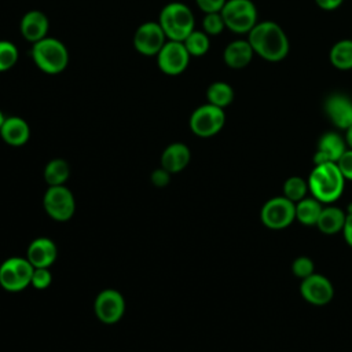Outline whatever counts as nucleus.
<instances>
[{
  "mask_svg": "<svg viewBox=\"0 0 352 352\" xmlns=\"http://www.w3.org/2000/svg\"><path fill=\"white\" fill-rule=\"evenodd\" d=\"M254 55L268 60L279 62L289 55L290 43L282 26L274 21L257 22L248 33Z\"/></svg>",
  "mask_w": 352,
  "mask_h": 352,
  "instance_id": "obj_1",
  "label": "nucleus"
},
{
  "mask_svg": "<svg viewBox=\"0 0 352 352\" xmlns=\"http://www.w3.org/2000/svg\"><path fill=\"white\" fill-rule=\"evenodd\" d=\"M345 186V177L342 176L337 162L318 164L311 170L308 177V190L312 197L322 204H331L337 201Z\"/></svg>",
  "mask_w": 352,
  "mask_h": 352,
  "instance_id": "obj_2",
  "label": "nucleus"
},
{
  "mask_svg": "<svg viewBox=\"0 0 352 352\" xmlns=\"http://www.w3.org/2000/svg\"><path fill=\"white\" fill-rule=\"evenodd\" d=\"M32 59L37 69L47 74H59L69 65L66 45L55 37H44L32 44Z\"/></svg>",
  "mask_w": 352,
  "mask_h": 352,
  "instance_id": "obj_3",
  "label": "nucleus"
},
{
  "mask_svg": "<svg viewBox=\"0 0 352 352\" xmlns=\"http://www.w3.org/2000/svg\"><path fill=\"white\" fill-rule=\"evenodd\" d=\"M158 23L168 40L183 41L194 30L195 18L187 4L172 1L160 11Z\"/></svg>",
  "mask_w": 352,
  "mask_h": 352,
  "instance_id": "obj_4",
  "label": "nucleus"
},
{
  "mask_svg": "<svg viewBox=\"0 0 352 352\" xmlns=\"http://www.w3.org/2000/svg\"><path fill=\"white\" fill-rule=\"evenodd\" d=\"M220 12L226 29L236 34H248L258 22L257 8L252 0H227Z\"/></svg>",
  "mask_w": 352,
  "mask_h": 352,
  "instance_id": "obj_5",
  "label": "nucleus"
},
{
  "mask_svg": "<svg viewBox=\"0 0 352 352\" xmlns=\"http://www.w3.org/2000/svg\"><path fill=\"white\" fill-rule=\"evenodd\" d=\"M190 129L199 138H210L221 131L226 124L224 109L210 103L198 106L190 116Z\"/></svg>",
  "mask_w": 352,
  "mask_h": 352,
  "instance_id": "obj_6",
  "label": "nucleus"
},
{
  "mask_svg": "<svg viewBox=\"0 0 352 352\" xmlns=\"http://www.w3.org/2000/svg\"><path fill=\"white\" fill-rule=\"evenodd\" d=\"M34 267L28 258L11 257L0 267V285L8 292L23 290L30 282Z\"/></svg>",
  "mask_w": 352,
  "mask_h": 352,
  "instance_id": "obj_7",
  "label": "nucleus"
},
{
  "mask_svg": "<svg viewBox=\"0 0 352 352\" xmlns=\"http://www.w3.org/2000/svg\"><path fill=\"white\" fill-rule=\"evenodd\" d=\"M261 223L271 230H282L289 227L296 219V204L283 197L268 199L260 212Z\"/></svg>",
  "mask_w": 352,
  "mask_h": 352,
  "instance_id": "obj_8",
  "label": "nucleus"
},
{
  "mask_svg": "<svg viewBox=\"0 0 352 352\" xmlns=\"http://www.w3.org/2000/svg\"><path fill=\"white\" fill-rule=\"evenodd\" d=\"M158 69L168 76L183 73L190 63V54L182 41L168 40L155 55Z\"/></svg>",
  "mask_w": 352,
  "mask_h": 352,
  "instance_id": "obj_9",
  "label": "nucleus"
},
{
  "mask_svg": "<svg viewBox=\"0 0 352 352\" xmlns=\"http://www.w3.org/2000/svg\"><path fill=\"white\" fill-rule=\"evenodd\" d=\"M168 41L158 22L148 21L138 26L133 33V48L144 56H155Z\"/></svg>",
  "mask_w": 352,
  "mask_h": 352,
  "instance_id": "obj_10",
  "label": "nucleus"
},
{
  "mask_svg": "<svg viewBox=\"0 0 352 352\" xmlns=\"http://www.w3.org/2000/svg\"><path fill=\"white\" fill-rule=\"evenodd\" d=\"M45 212L58 221L69 220L74 213V197L65 186H50L44 195Z\"/></svg>",
  "mask_w": 352,
  "mask_h": 352,
  "instance_id": "obj_11",
  "label": "nucleus"
},
{
  "mask_svg": "<svg viewBox=\"0 0 352 352\" xmlns=\"http://www.w3.org/2000/svg\"><path fill=\"white\" fill-rule=\"evenodd\" d=\"M300 292L304 300L312 305H326L331 301L334 294L331 282L320 274H312L304 278L300 285Z\"/></svg>",
  "mask_w": 352,
  "mask_h": 352,
  "instance_id": "obj_12",
  "label": "nucleus"
},
{
  "mask_svg": "<svg viewBox=\"0 0 352 352\" xmlns=\"http://www.w3.org/2000/svg\"><path fill=\"white\" fill-rule=\"evenodd\" d=\"M125 309L124 297L113 289H106L100 292L95 300L96 316L103 323H116L121 319Z\"/></svg>",
  "mask_w": 352,
  "mask_h": 352,
  "instance_id": "obj_13",
  "label": "nucleus"
},
{
  "mask_svg": "<svg viewBox=\"0 0 352 352\" xmlns=\"http://www.w3.org/2000/svg\"><path fill=\"white\" fill-rule=\"evenodd\" d=\"M324 113L340 129L352 125V99L344 94H331L324 100Z\"/></svg>",
  "mask_w": 352,
  "mask_h": 352,
  "instance_id": "obj_14",
  "label": "nucleus"
},
{
  "mask_svg": "<svg viewBox=\"0 0 352 352\" xmlns=\"http://www.w3.org/2000/svg\"><path fill=\"white\" fill-rule=\"evenodd\" d=\"M346 143L345 139L337 132H326L320 136L318 142V148L314 155L315 165L324 162H337L340 157L345 153Z\"/></svg>",
  "mask_w": 352,
  "mask_h": 352,
  "instance_id": "obj_15",
  "label": "nucleus"
},
{
  "mask_svg": "<svg viewBox=\"0 0 352 352\" xmlns=\"http://www.w3.org/2000/svg\"><path fill=\"white\" fill-rule=\"evenodd\" d=\"M50 29V21L47 15L40 10H30L26 14H23L19 30L22 37L29 43H36L44 37H47Z\"/></svg>",
  "mask_w": 352,
  "mask_h": 352,
  "instance_id": "obj_16",
  "label": "nucleus"
},
{
  "mask_svg": "<svg viewBox=\"0 0 352 352\" xmlns=\"http://www.w3.org/2000/svg\"><path fill=\"white\" fill-rule=\"evenodd\" d=\"M253 48L250 43L246 40H234L228 43L223 51L224 63L234 70H239L246 67L253 59Z\"/></svg>",
  "mask_w": 352,
  "mask_h": 352,
  "instance_id": "obj_17",
  "label": "nucleus"
},
{
  "mask_svg": "<svg viewBox=\"0 0 352 352\" xmlns=\"http://www.w3.org/2000/svg\"><path fill=\"white\" fill-rule=\"evenodd\" d=\"M56 258V248L48 238H37L28 248V260L34 268H48Z\"/></svg>",
  "mask_w": 352,
  "mask_h": 352,
  "instance_id": "obj_18",
  "label": "nucleus"
},
{
  "mask_svg": "<svg viewBox=\"0 0 352 352\" xmlns=\"http://www.w3.org/2000/svg\"><path fill=\"white\" fill-rule=\"evenodd\" d=\"M0 136L10 146H22L29 140L30 128L21 117H6V121L0 129Z\"/></svg>",
  "mask_w": 352,
  "mask_h": 352,
  "instance_id": "obj_19",
  "label": "nucleus"
},
{
  "mask_svg": "<svg viewBox=\"0 0 352 352\" xmlns=\"http://www.w3.org/2000/svg\"><path fill=\"white\" fill-rule=\"evenodd\" d=\"M190 150L183 143H172L169 144L162 155H161V164L165 170L169 173H177L183 170L187 164L190 162Z\"/></svg>",
  "mask_w": 352,
  "mask_h": 352,
  "instance_id": "obj_20",
  "label": "nucleus"
},
{
  "mask_svg": "<svg viewBox=\"0 0 352 352\" xmlns=\"http://www.w3.org/2000/svg\"><path fill=\"white\" fill-rule=\"evenodd\" d=\"M346 213L338 206H326L322 209L319 219L316 221V227L323 234H337L342 231L345 224Z\"/></svg>",
  "mask_w": 352,
  "mask_h": 352,
  "instance_id": "obj_21",
  "label": "nucleus"
},
{
  "mask_svg": "<svg viewBox=\"0 0 352 352\" xmlns=\"http://www.w3.org/2000/svg\"><path fill=\"white\" fill-rule=\"evenodd\" d=\"M330 63L338 70L352 69V38H342L333 44L329 52Z\"/></svg>",
  "mask_w": 352,
  "mask_h": 352,
  "instance_id": "obj_22",
  "label": "nucleus"
},
{
  "mask_svg": "<svg viewBox=\"0 0 352 352\" xmlns=\"http://www.w3.org/2000/svg\"><path fill=\"white\" fill-rule=\"evenodd\" d=\"M323 206L316 198H302L296 204V219L304 226H316Z\"/></svg>",
  "mask_w": 352,
  "mask_h": 352,
  "instance_id": "obj_23",
  "label": "nucleus"
},
{
  "mask_svg": "<svg viewBox=\"0 0 352 352\" xmlns=\"http://www.w3.org/2000/svg\"><path fill=\"white\" fill-rule=\"evenodd\" d=\"M206 99L208 103L224 109L232 103L234 89L226 81H214L206 88Z\"/></svg>",
  "mask_w": 352,
  "mask_h": 352,
  "instance_id": "obj_24",
  "label": "nucleus"
},
{
  "mask_svg": "<svg viewBox=\"0 0 352 352\" xmlns=\"http://www.w3.org/2000/svg\"><path fill=\"white\" fill-rule=\"evenodd\" d=\"M70 168L65 160L56 158L47 164L44 169L45 182L50 186H63V183L69 179Z\"/></svg>",
  "mask_w": 352,
  "mask_h": 352,
  "instance_id": "obj_25",
  "label": "nucleus"
},
{
  "mask_svg": "<svg viewBox=\"0 0 352 352\" xmlns=\"http://www.w3.org/2000/svg\"><path fill=\"white\" fill-rule=\"evenodd\" d=\"M188 51L190 56H204L210 47V40L209 36L204 30H192L183 41H182Z\"/></svg>",
  "mask_w": 352,
  "mask_h": 352,
  "instance_id": "obj_26",
  "label": "nucleus"
},
{
  "mask_svg": "<svg viewBox=\"0 0 352 352\" xmlns=\"http://www.w3.org/2000/svg\"><path fill=\"white\" fill-rule=\"evenodd\" d=\"M307 191H308V182H305L302 177H298V176L289 177L283 184V195L294 204L305 198Z\"/></svg>",
  "mask_w": 352,
  "mask_h": 352,
  "instance_id": "obj_27",
  "label": "nucleus"
},
{
  "mask_svg": "<svg viewBox=\"0 0 352 352\" xmlns=\"http://www.w3.org/2000/svg\"><path fill=\"white\" fill-rule=\"evenodd\" d=\"M19 58L16 45L8 40H0V73L12 69Z\"/></svg>",
  "mask_w": 352,
  "mask_h": 352,
  "instance_id": "obj_28",
  "label": "nucleus"
},
{
  "mask_svg": "<svg viewBox=\"0 0 352 352\" xmlns=\"http://www.w3.org/2000/svg\"><path fill=\"white\" fill-rule=\"evenodd\" d=\"M202 29L208 36H219L226 29L221 12H208L202 19Z\"/></svg>",
  "mask_w": 352,
  "mask_h": 352,
  "instance_id": "obj_29",
  "label": "nucleus"
},
{
  "mask_svg": "<svg viewBox=\"0 0 352 352\" xmlns=\"http://www.w3.org/2000/svg\"><path fill=\"white\" fill-rule=\"evenodd\" d=\"M314 268H315V267H314V261H312L309 257H307V256H300V257H297V258L293 261V264H292V271H293V274H294L296 276L301 278V279H304V278L312 275V274H314Z\"/></svg>",
  "mask_w": 352,
  "mask_h": 352,
  "instance_id": "obj_30",
  "label": "nucleus"
},
{
  "mask_svg": "<svg viewBox=\"0 0 352 352\" xmlns=\"http://www.w3.org/2000/svg\"><path fill=\"white\" fill-rule=\"evenodd\" d=\"M51 280H52V275L48 268H34L30 283L36 289H45L47 286H50Z\"/></svg>",
  "mask_w": 352,
  "mask_h": 352,
  "instance_id": "obj_31",
  "label": "nucleus"
},
{
  "mask_svg": "<svg viewBox=\"0 0 352 352\" xmlns=\"http://www.w3.org/2000/svg\"><path fill=\"white\" fill-rule=\"evenodd\" d=\"M337 165L342 176L348 180H352V148H346L345 153L337 161Z\"/></svg>",
  "mask_w": 352,
  "mask_h": 352,
  "instance_id": "obj_32",
  "label": "nucleus"
},
{
  "mask_svg": "<svg viewBox=\"0 0 352 352\" xmlns=\"http://www.w3.org/2000/svg\"><path fill=\"white\" fill-rule=\"evenodd\" d=\"M227 0H195L198 8L204 12H220Z\"/></svg>",
  "mask_w": 352,
  "mask_h": 352,
  "instance_id": "obj_33",
  "label": "nucleus"
},
{
  "mask_svg": "<svg viewBox=\"0 0 352 352\" xmlns=\"http://www.w3.org/2000/svg\"><path fill=\"white\" fill-rule=\"evenodd\" d=\"M169 176H170V173H169L168 170H165L164 168H161V169H155V170L153 172V175H151V180H153V183H154L155 186L162 187V186L168 184V182H169Z\"/></svg>",
  "mask_w": 352,
  "mask_h": 352,
  "instance_id": "obj_34",
  "label": "nucleus"
},
{
  "mask_svg": "<svg viewBox=\"0 0 352 352\" xmlns=\"http://www.w3.org/2000/svg\"><path fill=\"white\" fill-rule=\"evenodd\" d=\"M344 0H315L316 6L324 11H333L337 10Z\"/></svg>",
  "mask_w": 352,
  "mask_h": 352,
  "instance_id": "obj_35",
  "label": "nucleus"
},
{
  "mask_svg": "<svg viewBox=\"0 0 352 352\" xmlns=\"http://www.w3.org/2000/svg\"><path fill=\"white\" fill-rule=\"evenodd\" d=\"M342 234H344V238H345L346 243L352 248V214H346L345 224H344V228H342Z\"/></svg>",
  "mask_w": 352,
  "mask_h": 352,
  "instance_id": "obj_36",
  "label": "nucleus"
},
{
  "mask_svg": "<svg viewBox=\"0 0 352 352\" xmlns=\"http://www.w3.org/2000/svg\"><path fill=\"white\" fill-rule=\"evenodd\" d=\"M344 139H345L346 146H348L349 148H352V125L345 129V138H344Z\"/></svg>",
  "mask_w": 352,
  "mask_h": 352,
  "instance_id": "obj_37",
  "label": "nucleus"
},
{
  "mask_svg": "<svg viewBox=\"0 0 352 352\" xmlns=\"http://www.w3.org/2000/svg\"><path fill=\"white\" fill-rule=\"evenodd\" d=\"M346 214H352V202L348 205L346 208Z\"/></svg>",
  "mask_w": 352,
  "mask_h": 352,
  "instance_id": "obj_38",
  "label": "nucleus"
}]
</instances>
